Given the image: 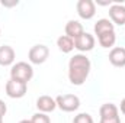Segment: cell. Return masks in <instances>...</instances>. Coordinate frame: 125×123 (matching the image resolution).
I'll return each instance as SVG.
<instances>
[{"label": "cell", "instance_id": "1", "mask_svg": "<svg viewBox=\"0 0 125 123\" xmlns=\"http://www.w3.org/2000/svg\"><path fill=\"white\" fill-rule=\"evenodd\" d=\"M92 64L84 54H76L68 61V80L73 86H82L86 83L90 74Z\"/></svg>", "mask_w": 125, "mask_h": 123}, {"label": "cell", "instance_id": "2", "mask_svg": "<svg viewBox=\"0 0 125 123\" xmlns=\"http://www.w3.org/2000/svg\"><path fill=\"white\" fill-rule=\"evenodd\" d=\"M32 77H33V68L31 64L25 61L16 62L10 68V78L12 80H18V81L28 84V81H31Z\"/></svg>", "mask_w": 125, "mask_h": 123}, {"label": "cell", "instance_id": "3", "mask_svg": "<svg viewBox=\"0 0 125 123\" xmlns=\"http://www.w3.org/2000/svg\"><path fill=\"white\" fill-rule=\"evenodd\" d=\"M99 116L100 122L99 123H121L119 117V109L114 103H105L99 109Z\"/></svg>", "mask_w": 125, "mask_h": 123}, {"label": "cell", "instance_id": "4", "mask_svg": "<svg viewBox=\"0 0 125 123\" xmlns=\"http://www.w3.org/2000/svg\"><path fill=\"white\" fill-rule=\"evenodd\" d=\"M55 103L60 110L67 112V113L76 112L80 107V98L76 94H61L55 98Z\"/></svg>", "mask_w": 125, "mask_h": 123}, {"label": "cell", "instance_id": "5", "mask_svg": "<svg viewBox=\"0 0 125 123\" xmlns=\"http://www.w3.org/2000/svg\"><path fill=\"white\" fill-rule=\"evenodd\" d=\"M50 57V49L47 45H42V44H38V45H33L29 52H28V58L32 64H44V62L48 60Z\"/></svg>", "mask_w": 125, "mask_h": 123}, {"label": "cell", "instance_id": "6", "mask_svg": "<svg viewBox=\"0 0 125 123\" xmlns=\"http://www.w3.org/2000/svg\"><path fill=\"white\" fill-rule=\"evenodd\" d=\"M28 90V84L26 83H22V81H18V80H9L6 83V94L10 97V98H22Z\"/></svg>", "mask_w": 125, "mask_h": 123}, {"label": "cell", "instance_id": "7", "mask_svg": "<svg viewBox=\"0 0 125 123\" xmlns=\"http://www.w3.org/2000/svg\"><path fill=\"white\" fill-rule=\"evenodd\" d=\"M76 9H77V15L84 20H90L96 15V3L93 0H79Z\"/></svg>", "mask_w": 125, "mask_h": 123}, {"label": "cell", "instance_id": "8", "mask_svg": "<svg viewBox=\"0 0 125 123\" xmlns=\"http://www.w3.org/2000/svg\"><path fill=\"white\" fill-rule=\"evenodd\" d=\"M94 44H96V39L92 33H87V32H83L79 38L74 39V48L79 49L80 52H89L94 48Z\"/></svg>", "mask_w": 125, "mask_h": 123}, {"label": "cell", "instance_id": "9", "mask_svg": "<svg viewBox=\"0 0 125 123\" xmlns=\"http://www.w3.org/2000/svg\"><path fill=\"white\" fill-rule=\"evenodd\" d=\"M109 18L114 25H125V6L119 3H114L109 7Z\"/></svg>", "mask_w": 125, "mask_h": 123}, {"label": "cell", "instance_id": "10", "mask_svg": "<svg viewBox=\"0 0 125 123\" xmlns=\"http://www.w3.org/2000/svg\"><path fill=\"white\" fill-rule=\"evenodd\" d=\"M36 109H38L41 113L54 112V110L57 109L55 98H52L51 96H41V97H38V100H36Z\"/></svg>", "mask_w": 125, "mask_h": 123}, {"label": "cell", "instance_id": "11", "mask_svg": "<svg viewBox=\"0 0 125 123\" xmlns=\"http://www.w3.org/2000/svg\"><path fill=\"white\" fill-rule=\"evenodd\" d=\"M109 62L118 68L125 67V48H122V46L112 48L109 52Z\"/></svg>", "mask_w": 125, "mask_h": 123}, {"label": "cell", "instance_id": "12", "mask_svg": "<svg viewBox=\"0 0 125 123\" xmlns=\"http://www.w3.org/2000/svg\"><path fill=\"white\" fill-rule=\"evenodd\" d=\"M15 57H16L15 49H13L10 45H3V46H0V65H1V67L13 65Z\"/></svg>", "mask_w": 125, "mask_h": 123}, {"label": "cell", "instance_id": "13", "mask_svg": "<svg viewBox=\"0 0 125 123\" xmlns=\"http://www.w3.org/2000/svg\"><path fill=\"white\" fill-rule=\"evenodd\" d=\"M83 32H84L83 25H82L79 20H73V19H71V20L67 22V25H65V35H67L68 38L76 39V38H79Z\"/></svg>", "mask_w": 125, "mask_h": 123}, {"label": "cell", "instance_id": "14", "mask_svg": "<svg viewBox=\"0 0 125 123\" xmlns=\"http://www.w3.org/2000/svg\"><path fill=\"white\" fill-rule=\"evenodd\" d=\"M97 41H99V45L102 48H112L116 42V33H115V31L105 32V33L97 36Z\"/></svg>", "mask_w": 125, "mask_h": 123}, {"label": "cell", "instance_id": "15", "mask_svg": "<svg viewBox=\"0 0 125 123\" xmlns=\"http://www.w3.org/2000/svg\"><path fill=\"white\" fill-rule=\"evenodd\" d=\"M94 35L99 36L105 32H111V31H115V25L109 20V19H99L96 23H94Z\"/></svg>", "mask_w": 125, "mask_h": 123}, {"label": "cell", "instance_id": "16", "mask_svg": "<svg viewBox=\"0 0 125 123\" xmlns=\"http://www.w3.org/2000/svg\"><path fill=\"white\" fill-rule=\"evenodd\" d=\"M57 46L58 49L64 52V54H70L73 49H74V39L68 38L67 35H61L58 39H57Z\"/></svg>", "mask_w": 125, "mask_h": 123}, {"label": "cell", "instance_id": "17", "mask_svg": "<svg viewBox=\"0 0 125 123\" xmlns=\"http://www.w3.org/2000/svg\"><path fill=\"white\" fill-rule=\"evenodd\" d=\"M31 122L32 123H51V119H50V116H47V113L38 112V113H35L32 116Z\"/></svg>", "mask_w": 125, "mask_h": 123}, {"label": "cell", "instance_id": "18", "mask_svg": "<svg viewBox=\"0 0 125 123\" xmlns=\"http://www.w3.org/2000/svg\"><path fill=\"white\" fill-rule=\"evenodd\" d=\"M73 123H94L93 117L89 113H79L77 116H74Z\"/></svg>", "mask_w": 125, "mask_h": 123}, {"label": "cell", "instance_id": "19", "mask_svg": "<svg viewBox=\"0 0 125 123\" xmlns=\"http://www.w3.org/2000/svg\"><path fill=\"white\" fill-rule=\"evenodd\" d=\"M6 112H7V106L3 100H0V117H3L6 114Z\"/></svg>", "mask_w": 125, "mask_h": 123}, {"label": "cell", "instance_id": "20", "mask_svg": "<svg viewBox=\"0 0 125 123\" xmlns=\"http://www.w3.org/2000/svg\"><path fill=\"white\" fill-rule=\"evenodd\" d=\"M19 1L18 0H13V1H3V6L4 7H12V6H18Z\"/></svg>", "mask_w": 125, "mask_h": 123}, {"label": "cell", "instance_id": "21", "mask_svg": "<svg viewBox=\"0 0 125 123\" xmlns=\"http://www.w3.org/2000/svg\"><path fill=\"white\" fill-rule=\"evenodd\" d=\"M119 109H121V113L125 116V98H122V101H121V106H119Z\"/></svg>", "mask_w": 125, "mask_h": 123}, {"label": "cell", "instance_id": "22", "mask_svg": "<svg viewBox=\"0 0 125 123\" xmlns=\"http://www.w3.org/2000/svg\"><path fill=\"white\" fill-rule=\"evenodd\" d=\"M19 123H32L31 120H28V119H23V120H21Z\"/></svg>", "mask_w": 125, "mask_h": 123}, {"label": "cell", "instance_id": "23", "mask_svg": "<svg viewBox=\"0 0 125 123\" xmlns=\"http://www.w3.org/2000/svg\"><path fill=\"white\" fill-rule=\"evenodd\" d=\"M0 123H3V117H0Z\"/></svg>", "mask_w": 125, "mask_h": 123}]
</instances>
